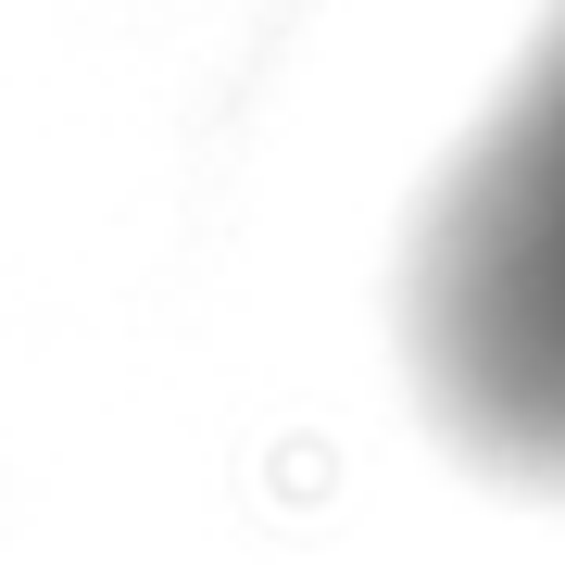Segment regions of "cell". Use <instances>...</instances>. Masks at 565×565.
Segmentation results:
<instances>
[{
	"label": "cell",
	"instance_id": "cell-1",
	"mask_svg": "<svg viewBox=\"0 0 565 565\" xmlns=\"http://www.w3.org/2000/svg\"><path fill=\"white\" fill-rule=\"evenodd\" d=\"M403 340L465 452L515 490H565V0L415 226Z\"/></svg>",
	"mask_w": 565,
	"mask_h": 565
}]
</instances>
